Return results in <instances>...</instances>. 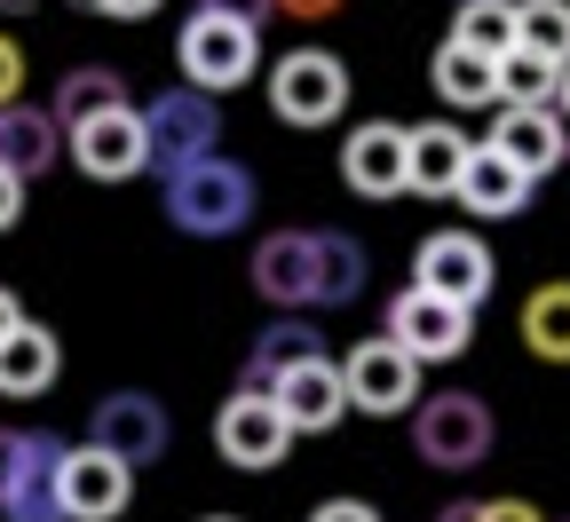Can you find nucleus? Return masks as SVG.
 <instances>
[{"instance_id":"1","label":"nucleus","mask_w":570,"mask_h":522,"mask_svg":"<svg viewBox=\"0 0 570 522\" xmlns=\"http://www.w3.org/2000/svg\"><path fill=\"white\" fill-rule=\"evenodd\" d=\"M159 206L183 238H238L254 221V175L223 151H198V159L159 175Z\"/></svg>"},{"instance_id":"2","label":"nucleus","mask_w":570,"mask_h":522,"mask_svg":"<svg viewBox=\"0 0 570 522\" xmlns=\"http://www.w3.org/2000/svg\"><path fill=\"white\" fill-rule=\"evenodd\" d=\"M412 452L444 475H468L491 460V404L468 396V388H444V396H412Z\"/></svg>"},{"instance_id":"3","label":"nucleus","mask_w":570,"mask_h":522,"mask_svg":"<svg viewBox=\"0 0 570 522\" xmlns=\"http://www.w3.org/2000/svg\"><path fill=\"white\" fill-rule=\"evenodd\" d=\"M175 63H183V80H190V88H206V96L246 88V80H254V63H262V32H254V24H238V17L190 9V24L175 32Z\"/></svg>"},{"instance_id":"4","label":"nucleus","mask_w":570,"mask_h":522,"mask_svg":"<svg viewBox=\"0 0 570 522\" xmlns=\"http://www.w3.org/2000/svg\"><path fill=\"white\" fill-rule=\"evenodd\" d=\"M63 151H71V167H80L88 183H135V175H151V142H142V111L135 104H104L88 119H71L63 127Z\"/></svg>"},{"instance_id":"5","label":"nucleus","mask_w":570,"mask_h":522,"mask_svg":"<svg viewBox=\"0 0 570 522\" xmlns=\"http://www.w3.org/2000/svg\"><path fill=\"white\" fill-rule=\"evenodd\" d=\"M56 452H63V435H48V427H0V522H63Z\"/></svg>"},{"instance_id":"6","label":"nucleus","mask_w":570,"mask_h":522,"mask_svg":"<svg viewBox=\"0 0 570 522\" xmlns=\"http://www.w3.org/2000/svg\"><path fill=\"white\" fill-rule=\"evenodd\" d=\"M135 499V467L104 443H63L56 452V514L63 522H119Z\"/></svg>"},{"instance_id":"7","label":"nucleus","mask_w":570,"mask_h":522,"mask_svg":"<svg viewBox=\"0 0 570 522\" xmlns=\"http://www.w3.org/2000/svg\"><path fill=\"white\" fill-rule=\"evenodd\" d=\"M269 111L285 127H325L348 111V63L325 56V48H294L269 63Z\"/></svg>"},{"instance_id":"8","label":"nucleus","mask_w":570,"mask_h":522,"mask_svg":"<svg viewBox=\"0 0 570 522\" xmlns=\"http://www.w3.org/2000/svg\"><path fill=\"white\" fill-rule=\"evenodd\" d=\"M389 341L420 364H452L475 348V309L468 302H444V293H428V285H404L396 302H389Z\"/></svg>"},{"instance_id":"9","label":"nucleus","mask_w":570,"mask_h":522,"mask_svg":"<svg viewBox=\"0 0 570 522\" xmlns=\"http://www.w3.org/2000/svg\"><path fill=\"white\" fill-rule=\"evenodd\" d=\"M142 142H151V175H167V167H183V159H198V151L223 142V104L183 80V88L142 104Z\"/></svg>"},{"instance_id":"10","label":"nucleus","mask_w":570,"mask_h":522,"mask_svg":"<svg viewBox=\"0 0 570 522\" xmlns=\"http://www.w3.org/2000/svg\"><path fill=\"white\" fill-rule=\"evenodd\" d=\"M214 452H223L238 475H269V467H285V452H294V427H285V412L262 388H238L223 412H214Z\"/></svg>"},{"instance_id":"11","label":"nucleus","mask_w":570,"mask_h":522,"mask_svg":"<svg viewBox=\"0 0 570 522\" xmlns=\"http://www.w3.org/2000/svg\"><path fill=\"white\" fill-rule=\"evenodd\" d=\"M341 396H348V412H373V420L412 412V396H420V356H404L389 333H381V341H356V348L341 356Z\"/></svg>"},{"instance_id":"12","label":"nucleus","mask_w":570,"mask_h":522,"mask_svg":"<svg viewBox=\"0 0 570 522\" xmlns=\"http://www.w3.org/2000/svg\"><path fill=\"white\" fill-rule=\"evenodd\" d=\"M88 443H104V452L127 460V467H159L167 443H175V427H167V404H159V396L119 388V396H104V404L88 412Z\"/></svg>"},{"instance_id":"13","label":"nucleus","mask_w":570,"mask_h":522,"mask_svg":"<svg viewBox=\"0 0 570 522\" xmlns=\"http://www.w3.org/2000/svg\"><path fill=\"white\" fill-rule=\"evenodd\" d=\"M491 277H499V262H491V246L475 230H436V238H420V254H412V285L444 293V302H468V309L491 302Z\"/></svg>"},{"instance_id":"14","label":"nucleus","mask_w":570,"mask_h":522,"mask_svg":"<svg viewBox=\"0 0 570 522\" xmlns=\"http://www.w3.org/2000/svg\"><path fill=\"white\" fill-rule=\"evenodd\" d=\"M277 412H285V427L294 435H333L341 420H348V396H341V364L317 348V356H294L277 372V381L262 388Z\"/></svg>"},{"instance_id":"15","label":"nucleus","mask_w":570,"mask_h":522,"mask_svg":"<svg viewBox=\"0 0 570 522\" xmlns=\"http://www.w3.org/2000/svg\"><path fill=\"white\" fill-rule=\"evenodd\" d=\"M531 175L508 159V151H491V142H468V159H460V183H452V198L475 214V221H515L523 206H531Z\"/></svg>"},{"instance_id":"16","label":"nucleus","mask_w":570,"mask_h":522,"mask_svg":"<svg viewBox=\"0 0 570 522\" xmlns=\"http://www.w3.org/2000/svg\"><path fill=\"white\" fill-rule=\"evenodd\" d=\"M491 151H508L531 183L539 175H554L562 159H570V127L554 119V104H499V119H491Z\"/></svg>"},{"instance_id":"17","label":"nucleus","mask_w":570,"mask_h":522,"mask_svg":"<svg viewBox=\"0 0 570 522\" xmlns=\"http://www.w3.org/2000/svg\"><path fill=\"white\" fill-rule=\"evenodd\" d=\"M341 183L356 198H404V127L396 119H365L341 142Z\"/></svg>"},{"instance_id":"18","label":"nucleus","mask_w":570,"mask_h":522,"mask_svg":"<svg viewBox=\"0 0 570 522\" xmlns=\"http://www.w3.org/2000/svg\"><path fill=\"white\" fill-rule=\"evenodd\" d=\"M460 159H468V135H460L452 119H420V127H404V190H420V198H452Z\"/></svg>"},{"instance_id":"19","label":"nucleus","mask_w":570,"mask_h":522,"mask_svg":"<svg viewBox=\"0 0 570 522\" xmlns=\"http://www.w3.org/2000/svg\"><path fill=\"white\" fill-rule=\"evenodd\" d=\"M63 159V127L48 119V104H0V167L9 175H24V183H40L48 167Z\"/></svg>"},{"instance_id":"20","label":"nucleus","mask_w":570,"mask_h":522,"mask_svg":"<svg viewBox=\"0 0 570 522\" xmlns=\"http://www.w3.org/2000/svg\"><path fill=\"white\" fill-rule=\"evenodd\" d=\"M56 372H63V348H56L48 325L17 317L9 333H0V396H17V404H24V396H48Z\"/></svg>"},{"instance_id":"21","label":"nucleus","mask_w":570,"mask_h":522,"mask_svg":"<svg viewBox=\"0 0 570 522\" xmlns=\"http://www.w3.org/2000/svg\"><path fill=\"white\" fill-rule=\"evenodd\" d=\"M428 88L444 96V111H491L499 104V56H483L468 40H444L428 56Z\"/></svg>"},{"instance_id":"22","label":"nucleus","mask_w":570,"mask_h":522,"mask_svg":"<svg viewBox=\"0 0 570 522\" xmlns=\"http://www.w3.org/2000/svg\"><path fill=\"white\" fill-rule=\"evenodd\" d=\"M246 277H254L262 302H277V309H309V230H269V238L254 246Z\"/></svg>"},{"instance_id":"23","label":"nucleus","mask_w":570,"mask_h":522,"mask_svg":"<svg viewBox=\"0 0 570 522\" xmlns=\"http://www.w3.org/2000/svg\"><path fill=\"white\" fill-rule=\"evenodd\" d=\"M365 293V246L348 230H309V309H348Z\"/></svg>"},{"instance_id":"24","label":"nucleus","mask_w":570,"mask_h":522,"mask_svg":"<svg viewBox=\"0 0 570 522\" xmlns=\"http://www.w3.org/2000/svg\"><path fill=\"white\" fill-rule=\"evenodd\" d=\"M325 348V333L317 325H302V317H285V325H262L254 333V348H246V372H238V388H269L294 356H317Z\"/></svg>"},{"instance_id":"25","label":"nucleus","mask_w":570,"mask_h":522,"mask_svg":"<svg viewBox=\"0 0 570 522\" xmlns=\"http://www.w3.org/2000/svg\"><path fill=\"white\" fill-rule=\"evenodd\" d=\"M104 104H127V80H119L111 63H71L63 80H56L48 119H56V127H71V119H88V111H104Z\"/></svg>"},{"instance_id":"26","label":"nucleus","mask_w":570,"mask_h":522,"mask_svg":"<svg viewBox=\"0 0 570 522\" xmlns=\"http://www.w3.org/2000/svg\"><path fill=\"white\" fill-rule=\"evenodd\" d=\"M523 341L547 364H570V285H539L523 302Z\"/></svg>"},{"instance_id":"27","label":"nucleus","mask_w":570,"mask_h":522,"mask_svg":"<svg viewBox=\"0 0 570 522\" xmlns=\"http://www.w3.org/2000/svg\"><path fill=\"white\" fill-rule=\"evenodd\" d=\"M515 48L562 63L570 56V0H515Z\"/></svg>"},{"instance_id":"28","label":"nucleus","mask_w":570,"mask_h":522,"mask_svg":"<svg viewBox=\"0 0 570 522\" xmlns=\"http://www.w3.org/2000/svg\"><path fill=\"white\" fill-rule=\"evenodd\" d=\"M452 40H468V48H483V56H508V48H515V0H460Z\"/></svg>"},{"instance_id":"29","label":"nucleus","mask_w":570,"mask_h":522,"mask_svg":"<svg viewBox=\"0 0 570 522\" xmlns=\"http://www.w3.org/2000/svg\"><path fill=\"white\" fill-rule=\"evenodd\" d=\"M554 96V63L531 56V48H508L499 56V104H547Z\"/></svg>"},{"instance_id":"30","label":"nucleus","mask_w":570,"mask_h":522,"mask_svg":"<svg viewBox=\"0 0 570 522\" xmlns=\"http://www.w3.org/2000/svg\"><path fill=\"white\" fill-rule=\"evenodd\" d=\"M17 96H24V48L0 32V104H17Z\"/></svg>"},{"instance_id":"31","label":"nucleus","mask_w":570,"mask_h":522,"mask_svg":"<svg viewBox=\"0 0 570 522\" xmlns=\"http://www.w3.org/2000/svg\"><path fill=\"white\" fill-rule=\"evenodd\" d=\"M198 9H214V17H238V24H254V32H269V0H198Z\"/></svg>"},{"instance_id":"32","label":"nucleus","mask_w":570,"mask_h":522,"mask_svg":"<svg viewBox=\"0 0 570 522\" xmlns=\"http://www.w3.org/2000/svg\"><path fill=\"white\" fill-rule=\"evenodd\" d=\"M17 221H24V175H9V167H0V238H9Z\"/></svg>"},{"instance_id":"33","label":"nucleus","mask_w":570,"mask_h":522,"mask_svg":"<svg viewBox=\"0 0 570 522\" xmlns=\"http://www.w3.org/2000/svg\"><path fill=\"white\" fill-rule=\"evenodd\" d=\"M475 522H539L531 499H475Z\"/></svg>"},{"instance_id":"34","label":"nucleus","mask_w":570,"mask_h":522,"mask_svg":"<svg viewBox=\"0 0 570 522\" xmlns=\"http://www.w3.org/2000/svg\"><path fill=\"white\" fill-rule=\"evenodd\" d=\"M309 522H381L365 499H325V506H309Z\"/></svg>"},{"instance_id":"35","label":"nucleus","mask_w":570,"mask_h":522,"mask_svg":"<svg viewBox=\"0 0 570 522\" xmlns=\"http://www.w3.org/2000/svg\"><path fill=\"white\" fill-rule=\"evenodd\" d=\"M80 9H96V17H111V24H135V17H151L159 0H80Z\"/></svg>"},{"instance_id":"36","label":"nucleus","mask_w":570,"mask_h":522,"mask_svg":"<svg viewBox=\"0 0 570 522\" xmlns=\"http://www.w3.org/2000/svg\"><path fill=\"white\" fill-rule=\"evenodd\" d=\"M269 9H277V17H294V24H317V17L341 9V0H269Z\"/></svg>"},{"instance_id":"37","label":"nucleus","mask_w":570,"mask_h":522,"mask_svg":"<svg viewBox=\"0 0 570 522\" xmlns=\"http://www.w3.org/2000/svg\"><path fill=\"white\" fill-rule=\"evenodd\" d=\"M547 104H554V119H562V127H570V56H562V63H554V96H547Z\"/></svg>"},{"instance_id":"38","label":"nucleus","mask_w":570,"mask_h":522,"mask_svg":"<svg viewBox=\"0 0 570 522\" xmlns=\"http://www.w3.org/2000/svg\"><path fill=\"white\" fill-rule=\"evenodd\" d=\"M17 317H24V309H17V293H9V285H0V333H9Z\"/></svg>"},{"instance_id":"39","label":"nucleus","mask_w":570,"mask_h":522,"mask_svg":"<svg viewBox=\"0 0 570 522\" xmlns=\"http://www.w3.org/2000/svg\"><path fill=\"white\" fill-rule=\"evenodd\" d=\"M436 522H475V499H452V506H444Z\"/></svg>"},{"instance_id":"40","label":"nucleus","mask_w":570,"mask_h":522,"mask_svg":"<svg viewBox=\"0 0 570 522\" xmlns=\"http://www.w3.org/2000/svg\"><path fill=\"white\" fill-rule=\"evenodd\" d=\"M198 522H238V514H198Z\"/></svg>"},{"instance_id":"41","label":"nucleus","mask_w":570,"mask_h":522,"mask_svg":"<svg viewBox=\"0 0 570 522\" xmlns=\"http://www.w3.org/2000/svg\"><path fill=\"white\" fill-rule=\"evenodd\" d=\"M9 9H24V0H9Z\"/></svg>"}]
</instances>
